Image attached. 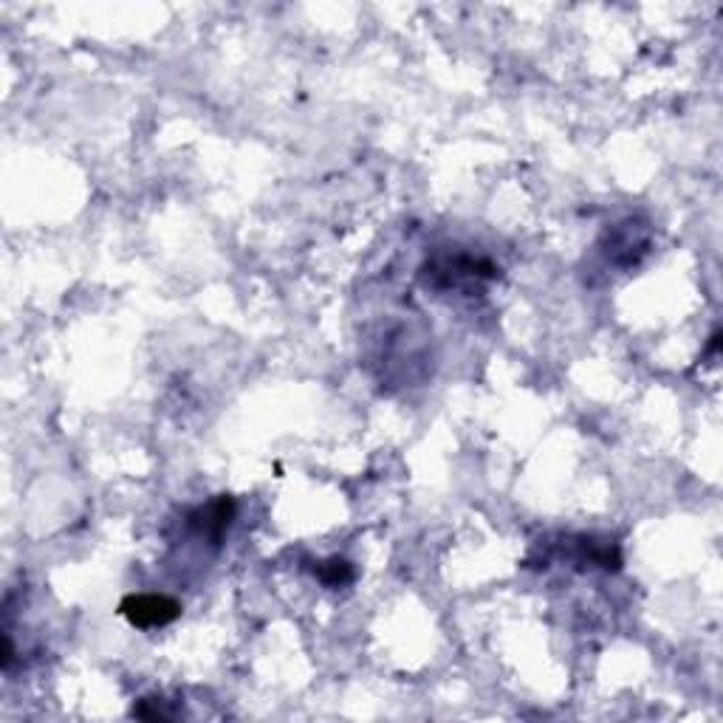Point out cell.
<instances>
[{
    "mask_svg": "<svg viewBox=\"0 0 723 723\" xmlns=\"http://www.w3.org/2000/svg\"><path fill=\"white\" fill-rule=\"evenodd\" d=\"M317 576H320L325 585H331V588H340V585H345L354 579V565H351L348 560H340V556H334V560H325V563H320Z\"/></svg>",
    "mask_w": 723,
    "mask_h": 723,
    "instance_id": "5",
    "label": "cell"
},
{
    "mask_svg": "<svg viewBox=\"0 0 723 723\" xmlns=\"http://www.w3.org/2000/svg\"><path fill=\"white\" fill-rule=\"evenodd\" d=\"M639 227L633 221L622 223V227L613 229V234H610V243H608V257L617 266H633V263L639 261V255H644L647 252V232L636 234Z\"/></svg>",
    "mask_w": 723,
    "mask_h": 723,
    "instance_id": "4",
    "label": "cell"
},
{
    "mask_svg": "<svg viewBox=\"0 0 723 723\" xmlns=\"http://www.w3.org/2000/svg\"><path fill=\"white\" fill-rule=\"evenodd\" d=\"M119 613L128 619L134 628L153 630V628H164V624L175 622V619L181 617V605L175 602L173 596L130 594L122 599Z\"/></svg>",
    "mask_w": 723,
    "mask_h": 723,
    "instance_id": "2",
    "label": "cell"
},
{
    "mask_svg": "<svg viewBox=\"0 0 723 723\" xmlns=\"http://www.w3.org/2000/svg\"><path fill=\"white\" fill-rule=\"evenodd\" d=\"M232 517L234 501L229 495H221L215 497L213 503H207V506H198L195 512H190L187 523L198 537H207L209 542H221L227 529L232 526Z\"/></svg>",
    "mask_w": 723,
    "mask_h": 723,
    "instance_id": "3",
    "label": "cell"
},
{
    "mask_svg": "<svg viewBox=\"0 0 723 723\" xmlns=\"http://www.w3.org/2000/svg\"><path fill=\"white\" fill-rule=\"evenodd\" d=\"M501 277V268L486 257L472 255H438L424 266V280L433 288H472L483 280H495Z\"/></svg>",
    "mask_w": 723,
    "mask_h": 723,
    "instance_id": "1",
    "label": "cell"
}]
</instances>
